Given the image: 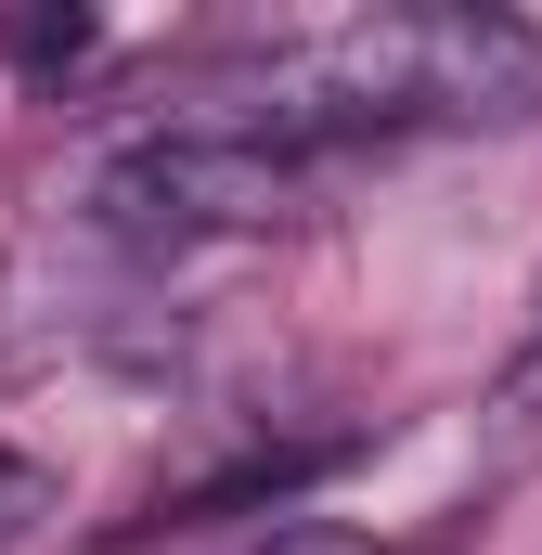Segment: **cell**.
Wrapping results in <instances>:
<instances>
[{
    "label": "cell",
    "instance_id": "2",
    "mask_svg": "<svg viewBox=\"0 0 542 555\" xmlns=\"http://www.w3.org/2000/svg\"><path fill=\"white\" fill-rule=\"evenodd\" d=\"M91 207L117 233H271V220L310 207V155L246 142V130H168L142 155H117Z\"/></svg>",
    "mask_w": 542,
    "mask_h": 555
},
{
    "label": "cell",
    "instance_id": "6",
    "mask_svg": "<svg viewBox=\"0 0 542 555\" xmlns=\"http://www.w3.org/2000/svg\"><path fill=\"white\" fill-rule=\"evenodd\" d=\"M504 414H542V336H530V362L504 375Z\"/></svg>",
    "mask_w": 542,
    "mask_h": 555
},
{
    "label": "cell",
    "instance_id": "4",
    "mask_svg": "<svg viewBox=\"0 0 542 555\" xmlns=\"http://www.w3.org/2000/svg\"><path fill=\"white\" fill-rule=\"evenodd\" d=\"M39 517H52V465L0 452V543H13V530H39Z\"/></svg>",
    "mask_w": 542,
    "mask_h": 555
},
{
    "label": "cell",
    "instance_id": "5",
    "mask_svg": "<svg viewBox=\"0 0 542 555\" xmlns=\"http://www.w3.org/2000/svg\"><path fill=\"white\" fill-rule=\"evenodd\" d=\"M259 555H375V543H362V530H336V517H271Z\"/></svg>",
    "mask_w": 542,
    "mask_h": 555
},
{
    "label": "cell",
    "instance_id": "1",
    "mask_svg": "<svg viewBox=\"0 0 542 555\" xmlns=\"http://www.w3.org/2000/svg\"><path fill=\"white\" fill-rule=\"evenodd\" d=\"M542 78L517 13H465V0H401V13H349L323 39H284L233 78L220 117L194 130H246V142H362V130H426V117H491Z\"/></svg>",
    "mask_w": 542,
    "mask_h": 555
},
{
    "label": "cell",
    "instance_id": "3",
    "mask_svg": "<svg viewBox=\"0 0 542 555\" xmlns=\"http://www.w3.org/2000/svg\"><path fill=\"white\" fill-rule=\"evenodd\" d=\"M91 52V13H13V65H78Z\"/></svg>",
    "mask_w": 542,
    "mask_h": 555
}]
</instances>
